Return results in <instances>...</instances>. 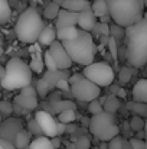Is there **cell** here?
<instances>
[{
	"mask_svg": "<svg viewBox=\"0 0 147 149\" xmlns=\"http://www.w3.org/2000/svg\"><path fill=\"white\" fill-rule=\"evenodd\" d=\"M35 120L38 122V125L45 136H48V138L56 136V120L49 111H46V110L36 111Z\"/></svg>",
	"mask_w": 147,
	"mask_h": 149,
	"instance_id": "11",
	"label": "cell"
},
{
	"mask_svg": "<svg viewBox=\"0 0 147 149\" xmlns=\"http://www.w3.org/2000/svg\"><path fill=\"white\" fill-rule=\"evenodd\" d=\"M78 33V28L77 26H63L56 29V39L59 41H69L74 39Z\"/></svg>",
	"mask_w": 147,
	"mask_h": 149,
	"instance_id": "21",
	"label": "cell"
},
{
	"mask_svg": "<svg viewBox=\"0 0 147 149\" xmlns=\"http://www.w3.org/2000/svg\"><path fill=\"white\" fill-rule=\"evenodd\" d=\"M43 67H45V65H43V59H42L39 55L32 56V61H30V65H29V68H30L32 71L41 74V72L43 71Z\"/></svg>",
	"mask_w": 147,
	"mask_h": 149,
	"instance_id": "32",
	"label": "cell"
},
{
	"mask_svg": "<svg viewBox=\"0 0 147 149\" xmlns=\"http://www.w3.org/2000/svg\"><path fill=\"white\" fill-rule=\"evenodd\" d=\"M55 87L59 88L61 91H69V83H68L66 78H59V80L56 81Z\"/></svg>",
	"mask_w": 147,
	"mask_h": 149,
	"instance_id": "43",
	"label": "cell"
},
{
	"mask_svg": "<svg viewBox=\"0 0 147 149\" xmlns=\"http://www.w3.org/2000/svg\"><path fill=\"white\" fill-rule=\"evenodd\" d=\"M92 31H95L97 35H105V36H110V26H108V23H101V22L97 23V22H95Z\"/></svg>",
	"mask_w": 147,
	"mask_h": 149,
	"instance_id": "38",
	"label": "cell"
},
{
	"mask_svg": "<svg viewBox=\"0 0 147 149\" xmlns=\"http://www.w3.org/2000/svg\"><path fill=\"white\" fill-rule=\"evenodd\" d=\"M59 9H61V6L52 1V3H49L48 6L45 7V10H43V16H45L46 19H49V20H52V19H55V17L58 16Z\"/></svg>",
	"mask_w": 147,
	"mask_h": 149,
	"instance_id": "28",
	"label": "cell"
},
{
	"mask_svg": "<svg viewBox=\"0 0 147 149\" xmlns=\"http://www.w3.org/2000/svg\"><path fill=\"white\" fill-rule=\"evenodd\" d=\"M0 145L3 146V149H16V146L12 143V142H7L4 139H0Z\"/></svg>",
	"mask_w": 147,
	"mask_h": 149,
	"instance_id": "46",
	"label": "cell"
},
{
	"mask_svg": "<svg viewBox=\"0 0 147 149\" xmlns=\"http://www.w3.org/2000/svg\"><path fill=\"white\" fill-rule=\"evenodd\" d=\"M128 142H130V145H131L133 149H147L146 142L143 139H140V138H131Z\"/></svg>",
	"mask_w": 147,
	"mask_h": 149,
	"instance_id": "41",
	"label": "cell"
},
{
	"mask_svg": "<svg viewBox=\"0 0 147 149\" xmlns=\"http://www.w3.org/2000/svg\"><path fill=\"white\" fill-rule=\"evenodd\" d=\"M126 59L134 68H143L147 61V19L141 17L124 28Z\"/></svg>",
	"mask_w": 147,
	"mask_h": 149,
	"instance_id": "1",
	"label": "cell"
},
{
	"mask_svg": "<svg viewBox=\"0 0 147 149\" xmlns=\"http://www.w3.org/2000/svg\"><path fill=\"white\" fill-rule=\"evenodd\" d=\"M95 22H97V16L92 13L91 7L78 12V23L77 25L79 26V29H84V31L90 32V31H92Z\"/></svg>",
	"mask_w": 147,
	"mask_h": 149,
	"instance_id": "14",
	"label": "cell"
},
{
	"mask_svg": "<svg viewBox=\"0 0 147 149\" xmlns=\"http://www.w3.org/2000/svg\"><path fill=\"white\" fill-rule=\"evenodd\" d=\"M82 75L88 78L90 81H92L94 84H97L98 87H108L114 81V71L104 61H99V62L92 61L88 65H85Z\"/></svg>",
	"mask_w": 147,
	"mask_h": 149,
	"instance_id": "7",
	"label": "cell"
},
{
	"mask_svg": "<svg viewBox=\"0 0 147 149\" xmlns=\"http://www.w3.org/2000/svg\"><path fill=\"white\" fill-rule=\"evenodd\" d=\"M49 52L52 55V58L55 59L56 68L58 70H69L72 65V59L69 58V55L66 54V51L63 49L62 44L58 42L56 39L49 45Z\"/></svg>",
	"mask_w": 147,
	"mask_h": 149,
	"instance_id": "10",
	"label": "cell"
},
{
	"mask_svg": "<svg viewBox=\"0 0 147 149\" xmlns=\"http://www.w3.org/2000/svg\"><path fill=\"white\" fill-rule=\"evenodd\" d=\"M56 23L55 28H63V26H77L78 23V12H72V10H66V9H59L58 16L55 17Z\"/></svg>",
	"mask_w": 147,
	"mask_h": 149,
	"instance_id": "13",
	"label": "cell"
},
{
	"mask_svg": "<svg viewBox=\"0 0 147 149\" xmlns=\"http://www.w3.org/2000/svg\"><path fill=\"white\" fill-rule=\"evenodd\" d=\"M112 22L126 28L143 17L144 0H105Z\"/></svg>",
	"mask_w": 147,
	"mask_h": 149,
	"instance_id": "3",
	"label": "cell"
},
{
	"mask_svg": "<svg viewBox=\"0 0 147 149\" xmlns=\"http://www.w3.org/2000/svg\"><path fill=\"white\" fill-rule=\"evenodd\" d=\"M133 72H134V71H131L130 68L123 67V68L120 70V74H118V80H120V83H121V84H127V83L131 80Z\"/></svg>",
	"mask_w": 147,
	"mask_h": 149,
	"instance_id": "34",
	"label": "cell"
},
{
	"mask_svg": "<svg viewBox=\"0 0 147 149\" xmlns=\"http://www.w3.org/2000/svg\"><path fill=\"white\" fill-rule=\"evenodd\" d=\"M107 44H108V47H110V51H111V54H112V58L114 59H117V41L110 35L108 36V41H107Z\"/></svg>",
	"mask_w": 147,
	"mask_h": 149,
	"instance_id": "42",
	"label": "cell"
},
{
	"mask_svg": "<svg viewBox=\"0 0 147 149\" xmlns=\"http://www.w3.org/2000/svg\"><path fill=\"white\" fill-rule=\"evenodd\" d=\"M123 138L120 135H115L110 141H107V149H123Z\"/></svg>",
	"mask_w": 147,
	"mask_h": 149,
	"instance_id": "35",
	"label": "cell"
},
{
	"mask_svg": "<svg viewBox=\"0 0 147 149\" xmlns=\"http://www.w3.org/2000/svg\"><path fill=\"white\" fill-rule=\"evenodd\" d=\"M0 149H3V146H1V145H0Z\"/></svg>",
	"mask_w": 147,
	"mask_h": 149,
	"instance_id": "60",
	"label": "cell"
},
{
	"mask_svg": "<svg viewBox=\"0 0 147 149\" xmlns=\"http://www.w3.org/2000/svg\"><path fill=\"white\" fill-rule=\"evenodd\" d=\"M88 127L91 130V135H94V138L101 142H107L115 135H120V127L115 123V116L107 111L92 114Z\"/></svg>",
	"mask_w": 147,
	"mask_h": 149,
	"instance_id": "6",
	"label": "cell"
},
{
	"mask_svg": "<svg viewBox=\"0 0 147 149\" xmlns=\"http://www.w3.org/2000/svg\"><path fill=\"white\" fill-rule=\"evenodd\" d=\"M3 75H4V67H1V65H0V78H1Z\"/></svg>",
	"mask_w": 147,
	"mask_h": 149,
	"instance_id": "55",
	"label": "cell"
},
{
	"mask_svg": "<svg viewBox=\"0 0 147 149\" xmlns=\"http://www.w3.org/2000/svg\"><path fill=\"white\" fill-rule=\"evenodd\" d=\"M43 19L35 7L26 9L14 25V33L20 42L33 45L38 41L41 31L43 29Z\"/></svg>",
	"mask_w": 147,
	"mask_h": 149,
	"instance_id": "4",
	"label": "cell"
},
{
	"mask_svg": "<svg viewBox=\"0 0 147 149\" xmlns=\"http://www.w3.org/2000/svg\"><path fill=\"white\" fill-rule=\"evenodd\" d=\"M120 106H121L120 99H118L115 94H110V96L105 97L104 103H102V110L107 111V113H112V114H114V113L120 109Z\"/></svg>",
	"mask_w": 147,
	"mask_h": 149,
	"instance_id": "22",
	"label": "cell"
},
{
	"mask_svg": "<svg viewBox=\"0 0 147 149\" xmlns=\"http://www.w3.org/2000/svg\"><path fill=\"white\" fill-rule=\"evenodd\" d=\"M30 141H32V136H30V133H29V130H26V129H20L17 133H16V138H14V146L16 149H25L29 146V143H30Z\"/></svg>",
	"mask_w": 147,
	"mask_h": 149,
	"instance_id": "20",
	"label": "cell"
},
{
	"mask_svg": "<svg viewBox=\"0 0 147 149\" xmlns=\"http://www.w3.org/2000/svg\"><path fill=\"white\" fill-rule=\"evenodd\" d=\"M63 133H65V123L56 122V136H61Z\"/></svg>",
	"mask_w": 147,
	"mask_h": 149,
	"instance_id": "45",
	"label": "cell"
},
{
	"mask_svg": "<svg viewBox=\"0 0 147 149\" xmlns=\"http://www.w3.org/2000/svg\"><path fill=\"white\" fill-rule=\"evenodd\" d=\"M110 20H111V16H110L108 13H105V15L99 16V22H101V23H108Z\"/></svg>",
	"mask_w": 147,
	"mask_h": 149,
	"instance_id": "49",
	"label": "cell"
},
{
	"mask_svg": "<svg viewBox=\"0 0 147 149\" xmlns=\"http://www.w3.org/2000/svg\"><path fill=\"white\" fill-rule=\"evenodd\" d=\"M14 103H17L20 107H23L25 110H32L38 107V94L36 90L29 84L20 88V94L16 96Z\"/></svg>",
	"mask_w": 147,
	"mask_h": 149,
	"instance_id": "12",
	"label": "cell"
},
{
	"mask_svg": "<svg viewBox=\"0 0 147 149\" xmlns=\"http://www.w3.org/2000/svg\"><path fill=\"white\" fill-rule=\"evenodd\" d=\"M123 149H133L131 148V145H130V142H128V141H126V139L123 141Z\"/></svg>",
	"mask_w": 147,
	"mask_h": 149,
	"instance_id": "52",
	"label": "cell"
},
{
	"mask_svg": "<svg viewBox=\"0 0 147 149\" xmlns=\"http://www.w3.org/2000/svg\"><path fill=\"white\" fill-rule=\"evenodd\" d=\"M10 16H12V9L9 0H0V25L9 22Z\"/></svg>",
	"mask_w": 147,
	"mask_h": 149,
	"instance_id": "25",
	"label": "cell"
},
{
	"mask_svg": "<svg viewBox=\"0 0 147 149\" xmlns=\"http://www.w3.org/2000/svg\"><path fill=\"white\" fill-rule=\"evenodd\" d=\"M117 96H118V97H126V96H127V91H126L124 88H120V87H118V90H117Z\"/></svg>",
	"mask_w": 147,
	"mask_h": 149,
	"instance_id": "50",
	"label": "cell"
},
{
	"mask_svg": "<svg viewBox=\"0 0 147 149\" xmlns=\"http://www.w3.org/2000/svg\"><path fill=\"white\" fill-rule=\"evenodd\" d=\"M36 94L38 96H41V97H46L48 96V93L50 91V88H49L48 83L43 80V78H41V80H38V83H36Z\"/></svg>",
	"mask_w": 147,
	"mask_h": 149,
	"instance_id": "33",
	"label": "cell"
},
{
	"mask_svg": "<svg viewBox=\"0 0 147 149\" xmlns=\"http://www.w3.org/2000/svg\"><path fill=\"white\" fill-rule=\"evenodd\" d=\"M69 91L72 93V96L77 100L84 101V103H88L91 100L99 97L101 87H98L97 84H94L92 81H90L88 78H85L82 75L77 81H74L72 84H69Z\"/></svg>",
	"mask_w": 147,
	"mask_h": 149,
	"instance_id": "8",
	"label": "cell"
},
{
	"mask_svg": "<svg viewBox=\"0 0 147 149\" xmlns=\"http://www.w3.org/2000/svg\"><path fill=\"white\" fill-rule=\"evenodd\" d=\"M29 149H55L50 143V138L48 136H36V139L30 141Z\"/></svg>",
	"mask_w": 147,
	"mask_h": 149,
	"instance_id": "23",
	"label": "cell"
},
{
	"mask_svg": "<svg viewBox=\"0 0 147 149\" xmlns=\"http://www.w3.org/2000/svg\"><path fill=\"white\" fill-rule=\"evenodd\" d=\"M32 83V70L20 58H10L4 67V75L0 78V84L6 90H20Z\"/></svg>",
	"mask_w": 147,
	"mask_h": 149,
	"instance_id": "5",
	"label": "cell"
},
{
	"mask_svg": "<svg viewBox=\"0 0 147 149\" xmlns=\"http://www.w3.org/2000/svg\"><path fill=\"white\" fill-rule=\"evenodd\" d=\"M128 127H130L131 130H134V132H139V130L144 129V120H143V117L134 114V116L130 119V122H128Z\"/></svg>",
	"mask_w": 147,
	"mask_h": 149,
	"instance_id": "30",
	"label": "cell"
},
{
	"mask_svg": "<svg viewBox=\"0 0 147 149\" xmlns=\"http://www.w3.org/2000/svg\"><path fill=\"white\" fill-rule=\"evenodd\" d=\"M110 26V35L115 39V41H121L124 38V28L117 25V23H112V25H108Z\"/></svg>",
	"mask_w": 147,
	"mask_h": 149,
	"instance_id": "31",
	"label": "cell"
},
{
	"mask_svg": "<svg viewBox=\"0 0 147 149\" xmlns=\"http://www.w3.org/2000/svg\"><path fill=\"white\" fill-rule=\"evenodd\" d=\"M71 74H69V71L68 70H55V71H46L45 72V75H43V80L48 83L49 88L52 90V88H55V84H56V81L59 80V78H66L68 80V77H69Z\"/></svg>",
	"mask_w": 147,
	"mask_h": 149,
	"instance_id": "16",
	"label": "cell"
},
{
	"mask_svg": "<svg viewBox=\"0 0 147 149\" xmlns=\"http://www.w3.org/2000/svg\"><path fill=\"white\" fill-rule=\"evenodd\" d=\"M82 125H84V126H85V127H87V126H88V125H90V120H88V119H87V117H84V119H82Z\"/></svg>",
	"mask_w": 147,
	"mask_h": 149,
	"instance_id": "53",
	"label": "cell"
},
{
	"mask_svg": "<svg viewBox=\"0 0 147 149\" xmlns=\"http://www.w3.org/2000/svg\"><path fill=\"white\" fill-rule=\"evenodd\" d=\"M55 39H56V28L52 26V25H48V26H43V29L41 31L36 42H39L43 47H49Z\"/></svg>",
	"mask_w": 147,
	"mask_h": 149,
	"instance_id": "15",
	"label": "cell"
},
{
	"mask_svg": "<svg viewBox=\"0 0 147 149\" xmlns=\"http://www.w3.org/2000/svg\"><path fill=\"white\" fill-rule=\"evenodd\" d=\"M99 149H107V143H105L104 141H102V143H101V148H99Z\"/></svg>",
	"mask_w": 147,
	"mask_h": 149,
	"instance_id": "56",
	"label": "cell"
},
{
	"mask_svg": "<svg viewBox=\"0 0 147 149\" xmlns=\"http://www.w3.org/2000/svg\"><path fill=\"white\" fill-rule=\"evenodd\" d=\"M50 143H52V146L56 149L61 146V138L59 136H53V138H50Z\"/></svg>",
	"mask_w": 147,
	"mask_h": 149,
	"instance_id": "48",
	"label": "cell"
},
{
	"mask_svg": "<svg viewBox=\"0 0 147 149\" xmlns=\"http://www.w3.org/2000/svg\"><path fill=\"white\" fill-rule=\"evenodd\" d=\"M23 127L22 125V120L17 119V117H7L6 120H1L0 122V139H4L7 142H14V138H16V133ZM14 145V143H13Z\"/></svg>",
	"mask_w": 147,
	"mask_h": 149,
	"instance_id": "9",
	"label": "cell"
},
{
	"mask_svg": "<svg viewBox=\"0 0 147 149\" xmlns=\"http://www.w3.org/2000/svg\"><path fill=\"white\" fill-rule=\"evenodd\" d=\"M134 114L140 116V117H146L147 116V106L146 103H140V101H134V103H128L127 106Z\"/></svg>",
	"mask_w": 147,
	"mask_h": 149,
	"instance_id": "27",
	"label": "cell"
},
{
	"mask_svg": "<svg viewBox=\"0 0 147 149\" xmlns=\"http://www.w3.org/2000/svg\"><path fill=\"white\" fill-rule=\"evenodd\" d=\"M61 44L72 59V62H77L79 65H88L95 58L97 47L94 44V39L91 33L84 29H78V33L74 39L61 41Z\"/></svg>",
	"mask_w": 147,
	"mask_h": 149,
	"instance_id": "2",
	"label": "cell"
},
{
	"mask_svg": "<svg viewBox=\"0 0 147 149\" xmlns=\"http://www.w3.org/2000/svg\"><path fill=\"white\" fill-rule=\"evenodd\" d=\"M12 106H13V113H17V114H25V113H26L25 109L20 107L17 103H14V104H12Z\"/></svg>",
	"mask_w": 147,
	"mask_h": 149,
	"instance_id": "47",
	"label": "cell"
},
{
	"mask_svg": "<svg viewBox=\"0 0 147 149\" xmlns=\"http://www.w3.org/2000/svg\"><path fill=\"white\" fill-rule=\"evenodd\" d=\"M133 99L134 101H140V103H146L147 101V81L144 78L139 80L136 83V86L133 87Z\"/></svg>",
	"mask_w": 147,
	"mask_h": 149,
	"instance_id": "17",
	"label": "cell"
},
{
	"mask_svg": "<svg viewBox=\"0 0 147 149\" xmlns=\"http://www.w3.org/2000/svg\"><path fill=\"white\" fill-rule=\"evenodd\" d=\"M77 119V113L75 110H63L61 113H58V120L62 122V123H69V122H74Z\"/></svg>",
	"mask_w": 147,
	"mask_h": 149,
	"instance_id": "29",
	"label": "cell"
},
{
	"mask_svg": "<svg viewBox=\"0 0 147 149\" xmlns=\"http://www.w3.org/2000/svg\"><path fill=\"white\" fill-rule=\"evenodd\" d=\"M66 149H77V148H75V145L72 142V143H66Z\"/></svg>",
	"mask_w": 147,
	"mask_h": 149,
	"instance_id": "54",
	"label": "cell"
},
{
	"mask_svg": "<svg viewBox=\"0 0 147 149\" xmlns=\"http://www.w3.org/2000/svg\"><path fill=\"white\" fill-rule=\"evenodd\" d=\"M43 65L46 67V70H49V71L58 70V68H56V64H55V59L52 58V55H50L49 51H46V52L43 54Z\"/></svg>",
	"mask_w": 147,
	"mask_h": 149,
	"instance_id": "37",
	"label": "cell"
},
{
	"mask_svg": "<svg viewBox=\"0 0 147 149\" xmlns=\"http://www.w3.org/2000/svg\"><path fill=\"white\" fill-rule=\"evenodd\" d=\"M77 129H78V126H77V125H74L72 122L65 123V132H66V133L72 135V133H75V130H77Z\"/></svg>",
	"mask_w": 147,
	"mask_h": 149,
	"instance_id": "44",
	"label": "cell"
},
{
	"mask_svg": "<svg viewBox=\"0 0 147 149\" xmlns=\"http://www.w3.org/2000/svg\"><path fill=\"white\" fill-rule=\"evenodd\" d=\"M91 10L92 13L99 17L105 13H108V7H107V1L105 0H94V3L91 4Z\"/></svg>",
	"mask_w": 147,
	"mask_h": 149,
	"instance_id": "26",
	"label": "cell"
},
{
	"mask_svg": "<svg viewBox=\"0 0 147 149\" xmlns=\"http://www.w3.org/2000/svg\"><path fill=\"white\" fill-rule=\"evenodd\" d=\"M50 107L53 113H61L63 110H77V103L72 100H58V99H50Z\"/></svg>",
	"mask_w": 147,
	"mask_h": 149,
	"instance_id": "18",
	"label": "cell"
},
{
	"mask_svg": "<svg viewBox=\"0 0 147 149\" xmlns=\"http://www.w3.org/2000/svg\"><path fill=\"white\" fill-rule=\"evenodd\" d=\"M72 142L77 149H90L91 148V139L87 135H78L74 133L72 135Z\"/></svg>",
	"mask_w": 147,
	"mask_h": 149,
	"instance_id": "24",
	"label": "cell"
},
{
	"mask_svg": "<svg viewBox=\"0 0 147 149\" xmlns=\"http://www.w3.org/2000/svg\"><path fill=\"white\" fill-rule=\"evenodd\" d=\"M12 113H13V106H12V103L7 101V100H1V101H0V114L4 116V117H9Z\"/></svg>",
	"mask_w": 147,
	"mask_h": 149,
	"instance_id": "36",
	"label": "cell"
},
{
	"mask_svg": "<svg viewBox=\"0 0 147 149\" xmlns=\"http://www.w3.org/2000/svg\"><path fill=\"white\" fill-rule=\"evenodd\" d=\"M28 127H29V133H32V135H35V136H42V135H43L36 120H30V122L28 123Z\"/></svg>",
	"mask_w": 147,
	"mask_h": 149,
	"instance_id": "40",
	"label": "cell"
},
{
	"mask_svg": "<svg viewBox=\"0 0 147 149\" xmlns=\"http://www.w3.org/2000/svg\"><path fill=\"white\" fill-rule=\"evenodd\" d=\"M61 7L66 10H72V12H81V10L90 9L91 4L88 0H63L61 3Z\"/></svg>",
	"mask_w": 147,
	"mask_h": 149,
	"instance_id": "19",
	"label": "cell"
},
{
	"mask_svg": "<svg viewBox=\"0 0 147 149\" xmlns=\"http://www.w3.org/2000/svg\"><path fill=\"white\" fill-rule=\"evenodd\" d=\"M1 120H3V116H1V114H0V122H1Z\"/></svg>",
	"mask_w": 147,
	"mask_h": 149,
	"instance_id": "59",
	"label": "cell"
},
{
	"mask_svg": "<svg viewBox=\"0 0 147 149\" xmlns=\"http://www.w3.org/2000/svg\"><path fill=\"white\" fill-rule=\"evenodd\" d=\"M62 1H63V0H53V3H56V4H59V6H61Z\"/></svg>",
	"mask_w": 147,
	"mask_h": 149,
	"instance_id": "58",
	"label": "cell"
},
{
	"mask_svg": "<svg viewBox=\"0 0 147 149\" xmlns=\"http://www.w3.org/2000/svg\"><path fill=\"white\" fill-rule=\"evenodd\" d=\"M88 103H90V104H88V111H90L91 114H97V113L104 111V110H102V104L98 101V99L91 100V101H88Z\"/></svg>",
	"mask_w": 147,
	"mask_h": 149,
	"instance_id": "39",
	"label": "cell"
},
{
	"mask_svg": "<svg viewBox=\"0 0 147 149\" xmlns=\"http://www.w3.org/2000/svg\"><path fill=\"white\" fill-rule=\"evenodd\" d=\"M3 49V39H1V36H0V52Z\"/></svg>",
	"mask_w": 147,
	"mask_h": 149,
	"instance_id": "57",
	"label": "cell"
},
{
	"mask_svg": "<svg viewBox=\"0 0 147 149\" xmlns=\"http://www.w3.org/2000/svg\"><path fill=\"white\" fill-rule=\"evenodd\" d=\"M118 54H120V58L124 59V58H126V48H121L120 51H117V55H118Z\"/></svg>",
	"mask_w": 147,
	"mask_h": 149,
	"instance_id": "51",
	"label": "cell"
}]
</instances>
